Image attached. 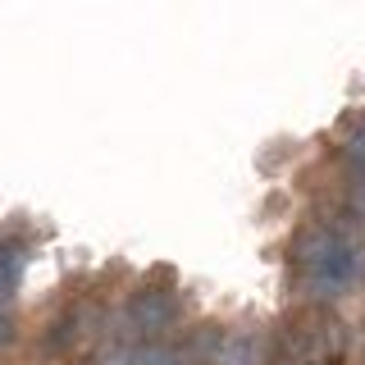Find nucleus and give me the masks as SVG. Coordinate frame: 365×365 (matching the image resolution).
I'll return each instance as SVG.
<instances>
[{
  "label": "nucleus",
  "mask_w": 365,
  "mask_h": 365,
  "mask_svg": "<svg viewBox=\"0 0 365 365\" xmlns=\"http://www.w3.org/2000/svg\"><path fill=\"white\" fill-rule=\"evenodd\" d=\"M297 269L315 297H342L361 274V251L342 228L315 224L297 237Z\"/></svg>",
  "instance_id": "1"
},
{
  "label": "nucleus",
  "mask_w": 365,
  "mask_h": 365,
  "mask_svg": "<svg viewBox=\"0 0 365 365\" xmlns=\"http://www.w3.org/2000/svg\"><path fill=\"white\" fill-rule=\"evenodd\" d=\"M128 319H133L137 334H160V329H169L178 319V292L169 288V283L165 288H160V283H142L128 302Z\"/></svg>",
  "instance_id": "2"
},
{
  "label": "nucleus",
  "mask_w": 365,
  "mask_h": 365,
  "mask_svg": "<svg viewBox=\"0 0 365 365\" xmlns=\"http://www.w3.org/2000/svg\"><path fill=\"white\" fill-rule=\"evenodd\" d=\"M23 265H28V251L19 242H5V237H0V302H9V297L19 292Z\"/></svg>",
  "instance_id": "3"
},
{
  "label": "nucleus",
  "mask_w": 365,
  "mask_h": 365,
  "mask_svg": "<svg viewBox=\"0 0 365 365\" xmlns=\"http://www.w3.org/2000/svg\"><path fill=\"white\" fill-rule=\"evenodd\" d=\"M224 365H256V347L242 338V342H233V347L224 351Z\"/></svg>",
  "instance_id": "4"
},
{
  "label": "nucleus",
  "mask_w": 365,
  "mask_h": 365,
  "mask_svg": "<svg viewBox=\"0 0 365 365\" xmlns=\"http://www.w3.org/2000/svg\"><path fill=\"white\" fill-rule=\"evenodd\" d=\"M151 365H192L182 351H151Z\"/></svg>",
  "instance_id": "5"
},
{
  "label": "nucleus",
  "mask_w": 365,
  "mask_h": 365,
  "mask_svg": "<svg viewBox=\"0 0 365 365\" xmlns=\"http://www.w3.org/2000/svg\"><path fill=\"white\" fill-rule=\"evenodd\" d=\"M5 342H14V319L0 311V347H5Z\"/></svg>",
  "instance_id": "6"
},
{
  "label": "nucleus",
  "mask_w": 365,
  "mask_h": 365,
  "mask_svg": "<svg viewBox=\"0 0 365 365\" xmlns=\"http://www.w3.org/2000/svg\"><path fill=\"white\" fill-rule=\"evenodd\" d=\"M283 365H324V361H315V356H292V361H283Z\"/></svg>",
  "instance_id": "7"
}]
</instances>
